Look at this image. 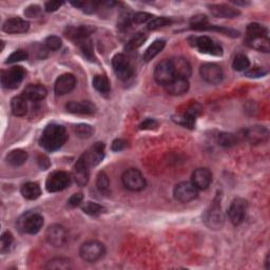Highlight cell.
<instances>
[{"label": "cell", "instance_id": "35", "mask_svg": "<svg viewBox=\"0 0 270 270\" xmlns=\"http://www.w3.org/2000/svg\"><path fill=\"white\" fill-rule=\"evenodd\" d=\"M93 87L99 92V93L102 94H108L110 90H111V86H110V81L108 78L104 75H96L93 78Z\"/></svg>", "mask_w": 270, "mask_h": 270}, {"label": "cell", "instance_id": "39", "mask_svg": "<svg viewBox=\"0 0 270 270\" xmlns=\"http://www.w3.org/2000/svg\"><path fill=\"white\" fill-rule=\"evenodd\" d=\"M82 210L84 213H87V215H89V216H97L99 215H102V213L105 211V208L102 205H99L97 203L87 202V203H84V205L82 206Z\"/></svg>", "mask_w": 270, "mask_h": 270}, {"label": "cell", "instance_id": "15", "mask_svg": "<svg viewBox=\"0 0 270 270\" xmlns=\"http://www.w3.org/2000/svg\"><path fill=\"white\" fill-rule=\"evenodd\" d=\"M105 145L104 143H95L93 146H91L88 150L82 154V158L87 162V164L91 167H95L98 164H101L105 158Z\"/></svg>", "mask_w": 270, "mask_h": 270}, {"label": "cell", "instance_id": "13", "mask_svg": "<svg viewBox=\"0 0 270 270\" xmlns=\"http://www.w3.org/2000/svg\"><path fill=\"white\" fill-rule=\"evenodd\" d=\"M200 74L203 80L211 84H217L223 80V70L216 63H205L200 68Z\"/></svg>", "mask_w": 270, "mask_h": 270}, {"label": "cell", "instance_id": "47", "mask_svg": "<svg viewBox=\"0 0 270 270\" xmlns=\"http://www.w3.org/2000/svg\"><path fill=\"white\" fill-rule=\"evenodd\" d=\"M61 39L57 36H50L46 39V47L50 51H57L61 48Z\"/></svg>", "mask_w": 270, "mask_h": 270}, {"label": "cell", "instance_id": "52", "mask_svg": "<svg viewBox=\"0 0 270 270\" xmlns=\"http://www.w3.org/2000/svg\"><path fill=\"white\" fill-rule=\"evenodd\" d=\"M82 200H83V195H82V193L78 192V193L73 194L72 196H71V197L69 198L68 205L71 206V207H76V206H80V205L82 203Z\"/></svg>", "mask_w": 270, "mask_h": 270}, {"label": "cell", "instance_id": "33", "mask_svg": "<svg viewBox=\"0 0 270 270\" xmlns=\"http://www.w3.org/2000/svg\"><path fill=\"white\" fill-rule=\"evenodd\" d=\"M46 269H59V270H69L72 268V262L67 258H55L47 263L45 266Z\"/></svg>", "mask_w": 270, "mask_h": 270}, {"label": "cell", "instance_id": "40", "mask_svg": "<svg viewBox=\"0 0 270 270\" xmlns=\"http://www.w3.org/2000/svg\"><path fill=\"white\" fill-rule=\"evenodd\" d=\"M250 66V61L244 54H238L233 59L232 68L236 71H245Z\"/></svg>", "mask_w": 270, "mask_h": 270}, {"label": "cell", "instance_id": "27", "mask_svg": "<svg viewBox=\"0 0 270 270\" xmlns=\"http://www.w3.org/2000/svg\"><path fill=\"white\" fill-rule=\"evenodd\" d=\"M11 108L15 116H25L29 110L27 97L24 94L14 97L11 102Z\"/></svg>", "mask_w": 270, "mask_h": 270}, {"label": "cell", "instance_id": "34", "mask_svg": "<svg viewBox=\"0 0 270 270\" xmlns=\"http://www.w3.org/2000/svg\"><path fill=\"white\" fill-rule=\"evenodd\" d=\"M147 40V34L144 32H138L134 35V36L127 42V45L125 47L126 51L128 52H132L134 50L138 49L144 45V42Z\"/></svg>", "mask_w": 270, "mask_h": 270}, {"label": "cell", "instance_id": "10", "mask_svg": "<svg viewBox=\"0 0 270 270\" xmlns=\"http://www.w3.org/2000/svg\"><path fill=\"white\" fill-rule=\"evenodd\" d=\"M175 77L172 65L170 59H165L159 62V65L155 67L154 70V80L155 81L162 84V86H166L170 81H171Z\"/></svg>", "mask_w": 270, "mask_h": 270}, {"label": "cell", "instance_id": "22", "mask_svg": "<svg viewBox=\"0 0 270 270\" xmlns=\"http://www.w3.org/2000/svg\"><path fill=\"white\" fill-rule=\"evenodd\" d=\"M212 182V174L207 168H198L192 173V183L197 190L207 189Z\"/></svg>", "mask_w": 270, "mask_h": 270}, {"label": "cell", "instance_id": "19", "mask_svg": "<svg viewBox=\"0 0 270 270\" xmlns=\"http://www.w3.org/2000/svg\"><path fill=\"white\" fill-rule=\"evenodd\" d=\"M66 109L73 114L93 115L96 112V106L89 101L70 102L66 105Z\"/></svg>", "mask_w": 270, "mask_h": 270}, {"label": "cell", "instance_id": "46", "mask_svg": "<svg viewBox=\"0 0 270 270\" xmlns=\"http://www.w3.org/2000/svg\"><path fill=\"white\" fill-rule=\"evenodd\" d=\"M27 56H29V55H27V53L26 51H24V50H17V51L12 53L9 56L8 60H6V63H15V62H18V61L27 60Z\"/></svg>", "mask_w": 270, "mask_h": 270}, {"label": "cell", "instance_id": "5", "mask_svg": "<svg viewBox=\"0 0 270 270\" xmlns=\"http://www.w3.org/2000/svg\"><path fill=\"white\" fill-rule=\"evenodd\" d=\"M26 76V71L23 67L15 66L9 69L8 71H2L1 82L2 86L9 89H16L23 82Z\"/></svg>", "mask_w": 270, "mask_h": 270}, {"label": "cell", "instance_id": "2", "mask_svg": "<svg viewBox=\"0 0 270 270\" xmlns=\"http://www.w3.org/2000/svg\"><path fill=\"white\" fill-rule=\"evenodd\" d=\"M106 253L105 245L98 241H88L81 246V258L88 263H95L101 260Z\"/></svg>", "mask_w": 270, "mask_h": 270}, {"label": "cell", "instance_id": "8", "mask_svg": "<svg viewBox=\"0 0 270 270\" xmlns=\"http://www.w3.org/2000/svg\"><path fill=\"white\" fill-rule=\"evenodd\" d=\"M112 66L116 76L122 81L129 80L133 74L131 63L124 54H116L112 59Z\"/></svg>", "mask_w": 270, "mask_h": 270}, {"label": "cell", "instance_id": "24", "mask_svg": "<svg viewBox=\"0 0 270 270\" xmlns=\"http://www.w3.org/2000/svg\"><path fill=\"white\" fill-rule=\"evenodd\" d=\"M170 61H171L175 77L187 78L188 80V77L191 75V72H192L189 61L184 57H174L170 59Z\"/></svg>", "mask_w": 270, "mask_h": 270}, {"label": "cell", "instance_id": "11", "mask_svg": "<svg viewBox=\"0 0 270 270\" xmlns=\"http://www.w3.org/2000/svg\"><path fill=\"white\" fill-rule=\"evenodd\" d=\"M46 239L50 245L54 247H62L68 240V233L65 227L58 224H54L47 229Z\"/></svg>", "mask_w": 270, "mask_h": 270}, {"label": "cell", "instance_id": "29", "mask_svg": "<svg viewBox=\"0 0 270 270\" xmlns=\"http://www.w3.org/2000/svg\"><path fill=\"white\" fill-rule=\"evenodd\" d=\"M21 194H23V196L27 198V200L34 201L37 200L40 196L41 189L37 183H26L23 185V187H21Z\"/></svg>", "mask_w": 270, "mask_h": 270}, {"label": "cell", "instance_id": "16", "mask_svg": "<svg viewBox=\"0 0 270 270\" xmlns=\"http://www.w3.org/2000/svg\"><path fill=\"white\" fill-rule=\"evenodd\" d=\"M269 132L265 127L252 126L244 131V138L252 145L263 144L268 140Z\"/></svg>", "mask_w": 270, "mask_h": 270}, {"label": "cell", "instance_id": "32", "mask_svg": "<svg viewBox=\"0 0 270 270\" xmlns=\"http://www.w3.org/2000/svg\"><path fill=\"white\" fill-rule=\"evenodd\" d=\"M195 115L187 111L186 113H183V114L173 116V120L185 128H189V129H193L195 125Z\"/></svg>", "mask_w": 270, "mask_h": 270}, {"label": "cell", "instance_id": "21", "mask_svg": "<svg viewBox=\"0 0 270 270\" xmlns=\"http://www.w3.org/2000/svg\"><path fill=\"white\" fill-rule=\"evenodd\" d=\"M94 27L91 26H81L78 27H68L66 31V36L73 40L75 44H80L82 40L90 38V35L94 32Z\"/></svg>", "mask_w": 270, "mask_h": 270}, {"label": "cell", "instance_id": "44", "mask_svg": "<svg viewBox=\"0 0 270 270\" xmlns=\"http://www.w3.org/2000/svg\"><path fill=\"white\" fill-rule=\"evenodd\" d=\"M171 24H172L171 19L166 18V17H156V18H153L150 23L148 24V29L151 31H155V30H159V29H161V27H167Z\"/></svg>", "mask_w": 270, "mask_h": 270}, {"label": "cell", "instance_id": "14", "mask_svg": "<svg viewBox=\"0 0 270 270\" xmlns=\"http://www.w3.org/2000/svg\"><path fill=\"white\" fill-rule=\"evenodd\" d=\"M247 210V202L244 198H236L233 200L228 209V216L233 225H240L244 221Z\"/></svg>", "mask_w": 270, "mask_h": 270}, {"label": "cell", "instance_id": "53", "mask_svg": "<svg viewBox=\"0 0 270 270\" xmlns=\"http://www.w3.org/2000/svg\"><path fill=\"white\" fill-rule=\"evenodd\" d=\"M127 147V141L125 139H115L114 141L112 143V150L115 151V152H118V151H122L124 150V149Z\"/></svg>", "mask_w": 270, "mask_h": 270}, {"label": "cell", "instance_id": "7", "mask_svg": "<svg viewBox=\"0 0 270 270\" xmlns=\"http://www.w3.org/2000/svg\"><path fill=\"white\" fill-rule=\"evenodd\" d=\"M193 47H195L198 51L204 54L208 55H215V56H221L223 55V49L219 46L217 42H216L213 39H211L208 36H200L194 37Z\"/></svg>", "mask_w": 270, "mask_h": 270}, {"label": "cell", "instance_id": "25", "mask_svg": "<svg viewBox=\"0 0 270 270\" xmlns=\"http://www.w3.org/2000/svg\"><path fill=\"white\" fill-rule=\"evenodd\" d=\"M165 88L170 95H183L189 90V81L187 78L174 77Z\"/></svg>", "mask_w": 270, "mask_h": 270}, {"label": "cell", "instance_id": "51", "mask_svg": "<svg viewBox=\"0 0 270 270\" xmlns=\"http://www.w3.org/2000/svg\"><path fill=\"white\" fill-rule=\"evenodd\" d=\"M40 13V6L37 4H32L25 10V15L27 17H37Z\"/></svg>", "mask_w": 270, "mask_h": 270}, {"label": "cell", "instance_id": "30", "mask_svg": "<svg viewBox=\"0 0 270 270\" xmlns=\"http://www.w3.org/2000/svg\"><path fill=\"white\" fill-rule=\"evenodd\" d=\"M27 160V153L25 150H21V149H15V150H12L8 155H6V161L10 165L14 167H18L24 165Z\"/></svg>", "mask_w": 270, "mask_h": 270}, {"label": "cell", "instance_id": "6", "mask_svg": "<svg viewBox=\"0 0 270 270\" xmlns=\"http://www.w3.org/2000/svg\"><path fill=\"white\" fill-rule=\"evenodd\" d=\"M71 184V176L65 171H55L50 174L46 182V188L49 192H58L66 189Z\"/></svg>", "mask_w": 270, "mask_h": 270}, {"label": "cell", "instance_id": "43", "mask_svg": "<svg viewBox=\"0 0 270 270\" xmlns=\"http://www.w3.org/2000/svg\"><path fill=\"white\" fill-rule=\"evenodd\" d=\"M78 45L81 46L82 54L86 56L89 60H91V61L95 60V56H94V52H93V45H92V40L90 38L82 40Z\"/></svg>", "mask_w": 270, "mask_h": 270}, {"label": "cell", "instance_id": "3", "mask_svg": "<svg viewBox=\"0 0 270 270\" xmlns=\"http://www.w3.org/2000/svg\"><path fill=\"white\" fill-rule=\"evenodd\" d=\"M44 225V217L39 213L29 212L19 218L18 226L20 230L27 234H36Z\"/></svg>", "mask_w": 270, "mask_h": 270}, {"label": "cell", "instance_id": "18", "mask_svg": "<svg viewBox=\"0 0 270 270\" xmlns=\"http://www.w3.org/2000/svg\"><path fill=\"white\" fill-rule=\"evenodd\" d=\"M76 86V78L73 74H62L55 82L54 91L56 95H66L70 93Z\"/></svg>", "mask_w": 270, "mask_h": 270}, {"label": "cell", "instance_id": "37", "mask_svg": "<svg viewBox=\"0 0 270 270\" xmlns=\"http://www.w3.org/2000/svg\"><path fill=\"white\" fill-rule=\"evenodd\" d=\"M96 186L99 192H101L103 195L108 196L111 193V189H110V182L108 179V175H107L105 172H99L96 179Z\"/></svg>", "mask_w": 270, "mask_h": 270}, {"label": "cell", "instance_id": "23", "mask_svg": "<svg viewBox=\"0 0 270 270\" xmlns=\"http://www.w3.org/2000/svg\"><path fill=\"white\" fill-rule=\"evenodd\" d=\"M209 11L212 16L217 18H236L241 14L238 9L227 4H211L209 5Z\"/></svg>", "mask_w": 270, "mask_h": 270}, {"label": "cell", "instance_id": "36", "mask_svg": "<svg viewBox=\"0 0 270 270\" xmlns=\"http://www.w3.org/2000/svg\"><path fill=\"white\" fill-rule=\"evenodd\" d=\"M258 36H266L268 37V30L264 26L260 24H250L248 25L246 30V38L258 37Z\"/></svg>", "mask_w": 270, "mask_h": 270}, {"label": "cell", "instance_id": "9", "mask_svg": "<svg viewBox=\"0 0 270 270\" xmlns=\"http://www.w3.org/2000/svg\"><path fill=\"white\" fill-rule=\"evenodd\" d=\"M173 194L176 201L181 203H189L197 196V188L192 183L182 182L175 186Z\"/></svg>", "mask_w": 270, "mask_h": 270}, {"label": "cell", "instance_id": "55", "mask_svg": "<svg viewBox=\"0 0 270 270\" xmlns=\"http://www.w3.org/2000/svg\"><path fill=\"white\" fill-rule=\"evenodd\" d=\"M38 164L39 166L42 168V169H48L49 166H50V162H49V159L47 158V156L45 155H41L39 156V159H38Z\"/></svg>", "mask_w": 270, "mask_h": 270}, {"label": "cell", "instance_id": "42", "mask_svg": "<svg viewBox=\"0 0 270 270\" xmlns=\"http://www.w3.org/2000/svg\"><path fill=\"white\" fill-rule=\"evenodd\" d=\"M218 144L223 147H232L238 143V137L232 133H219L218 134Z\"/></svg>", "mask_w": 270, "mask_h": 270}, {"label": "cell", "instance_id": "45", "mask_svg": "<svg viewBox=\"0 0 270 270\" xmlns=\"http://www.w3.org/2000/svg\"><path fill=\"white\" fill-rule=\"evenodd\" d=\"M13 241V234L10 231H5L2 233L1 240H0V251H1V253H5L10 250Z\"/></svg>", "mask_w": 270, "mask_h": 270}, {"label": "cell", "instance_id": "28", "mask_svg": "<svg viewBox=\"0 0 270 270\" xmlns=\"http://www.w3.org/2000/svg\"><path fill=\"white\" fill-rule=\"evenodd\" d=\"M246 45L257 51L268 53L270 50L269 46V38L266 36H258V37H250L245 39Z\"/></svg>", "mask_w": 270, "mask_h": 270}, {"label": "cell", "instance_id": "49", "mask_svg": "<svg viewBox=\"0 0 270 270\" xmlns=\"http://www.w3.org/2000/svg\"><path fill=\"white\" fill-rule=\"evenodd\" d=\"M268 71L264 68H261V67H254L253 69H250L248 70L245 72V75L247 77H250V78H258V77H262L267 74Z\"/></svg>", "mask_w": 270, "mask_h": 270}, {"label": "cell", "instance_id": "54", "mask_svg": "<svg viewBox=\"0 0 270 270\" xmlns=\"http://www.w3.org/2000/svg\"><path fill=\"white\" fill-rule=\"evenodd\" d=\"M62 4L63 2H59V1H48L45 4V9L47 12H55L57 11Z\"/></svg>", "mask_w": 270, "mask_h": 270}, {"label": "cell", "instance_id": "48", "mask_svg": "<svg viewBox=\"0 0 270 270\" xmlns=\"http://www.w3.org/2000/svg\"><path fill=\"white\" fill-rule=\"evenodd\" d=\"M153 16L151 15V14L149 13H146V12H138L136 14H134V15L132 16V20L134 21L135 24H144V23H147L148 20H152Z\"/></svg>", "mask_w": 270, "mask_h": 270}, {"label": "cell", "instance_id": "12", "mask_svg": "<svg viewBox=\"0 0 270 270\" xmlns=\"http://www.w3.org/2000/svg\"><path fill=\"white\" fill-rule=\"evenodd\" d=\"M204 222L210 229H221L224 225V216L218 203L213 204L210 209L206 211L204 216Z\"/></svg>", "mask_w": 270, "mask_h": 270}, {"label": "cell", "instance_id": "1", "mask_svg": "<svg viewBox=\"0 0 270 270\" xmlns=\"http://www.w3.org/2000/svg\"><path fill=\"white\" fill-rule=\"evenodd\" d=\"M68 139V134L62 127L57 124H51L46 127L40 137V145L48 151L58 150L66 144Z\"/></svg>", "mask_w": 270, "mask_h": 270}, {"label": "cell", "instance_id": "4", "mask_svg": "<svg viewBox=\"0 0 270 270\" xmlns=\"http://www.w3.org/2000/svg\"><path fill=\"white\" fill-rule=\"evenodd\" d=\"M124 186L130 191H141L146 187V180L144 175L137 169L130 168L126 170L122 176Z\"/></svg>", "mask_w": 270, "mask_h": 270}, {"label": "cell", "instance_id": "56", "mask_svg": "<svg viewBox=\"0 0 270 270\" xmlns=\"http://www.w3.org/2000/svg\"><path fill=\"white\" fill-rule=\"evenodd\" d=\"M268 257H269V255H267V258H266V269L269 268V267H268Z\"/></svg>", "mask_w": 270, "mask_h": 270}, {"label": "cell", "instance_id": "41", "mask_svg": "<svg viewBox=\"0 0 270 270\" xmlns=\"http://www.w3.org/2000/svg\"><path fill=\"white\" fill-rule=\"evenodd\" d=\"M71 4L87 14H93L98 10V2L95 1H76L71 2Z\"/></svg>", "mask_w": 270, "mask_h": 270}, {"label": "cell", "instance_id": "26", "mask_svg": "<svg viewBox=\"0 0 270 270\" xmlns=\"http://www.w3.org/2000/svg\"><path fill=\"white\" fill-rule=\"evenodd\" d=\"M47 89L41 84H29L24 91V95L27 97V101L32 102L42 101L47 96Z\"/></svg>", "mask_w": 270, "mask_h": 270}, {"label": "cell", "instance_id": "31", "mask_svg": "<svg viewBox=\"0 0 270 270\" xmlns=\"http://www.w3.org/2000/svg\"><path fill=\"white\" fill-rule=\"evenodd\" d=\"M166 41L164 39H158L155 40L152 45L149 46V48L146 50V52L144 54V60L145 61H150L152 60L156 55H159L162 49L165 48Z\"/></svg>", "mask_w": 270, "mask_h": 270}, {"label": "cell", "instance_id": "50", "mask_svg": "<svg viewBox=\"0 0 270 270\" xmlns=\"http://www.w3.org/2000/svg\"><path fill=\"white\" fill-rule=\"evenodd\" d=\"M158 127H159V124H158V122H156V120H154L152 118H148V119L144 120V122L140 124L139 129H141V130H153V129H156Z\"/></svg>", "mask_w": 270, "mask_h": 270}, {"label": "cell", "instance_id": "38", "mask_svg": "<svg viewBox=\"0 0 270 270\" xmlns=\"http://www.w3.org/2000/svg\"><path fill=\"white\" fill-rule=\"evenodd\" d=\"M73 130L78 137L81 138H89L94 133V128L87 124H80L74 126Z\"/></svg>", "mask_w": 270, "mask_h": 270}, {"label": "cell", "instance_id": "17", "mask_svg": "<svg viewBox=\"0 0 270 270\" xmlns=\"http://www.w3.org/2000/svg\"><path fill=\"white\" fill-rule=\"evenodd\" d=\"M73 177L78 186L84 187L89 182L90 177V166L87 164V162L84 161L82 155L77 161V162L73 169Z\"/></svg>", "mask_w": 270, "mask_h": 270}, {"label": "cell", "instance_id": "20", "mask_svg": "<svg viewBox=\"0 0 270 270\" xmlns=\"http://www.w3.org/2000/svg\"><path fill=\"white\" fill-rule=\"evenodd\" d=\"M30 27L29 21L19 17H13L5 21L2 27V30L9 34H20L26 33Z\"/></svg>", "mask_w": 270, "mask_h": 270}]
</instances>
